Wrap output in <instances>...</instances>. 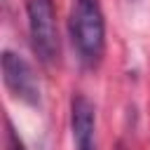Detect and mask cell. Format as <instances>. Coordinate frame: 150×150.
<instances>
[{
	"label": "cell",
	"instance_id": "obj_1",
	"mask_svg": "<svg viewBox=\"0 0 150 150\" xmlns=\"http://www.w3.org/2000/svg\"><path fill=\"white\" fill-rule=\"evenodd\" d=\"M68 33L80 63L84 68H96L105 52V14L101 0H73Z\"/></svg>",
	"mask_w": 150,
	"mask_h": 150
},
{
	"label": "cell",
	"instance_id": "obj_3",
	"mask_svg": "<svg viewBox=\"0 0 150 150\" xmlns=\"http://www.w3.org/2000/svg\"><path fill=\"white\" fill-rule=\"evenodd\" d=\"M0 63H2V82H5L7 91L16 101L38 108L42 103V91H40V80H38L33 66L12 49H2Z\"/></svg>",
	"mask_w": 150,
	"mask_h": 150
},
{
	"label": "cell",
	"instance_id": "obj_2",
	"mask_svg": "<svg viewBox=\"0 0 150 150\" xmlns=\"http://www.w3.org/2000/svg\"><path fill=\"white\" fill-rule=\"evenodd\" d=\"M26 19H28V35H30V47L35 56L45 66H52L54 61H59V54H61L54 2L26 0Z\"/></svg>",
	"mask_w": 150,
	"mask_h": 150
},
{
	"label": "cell",
	"instance_id": "obj_4",
	"mask_svg": "<svg viewBox=\"0 0 150 150\" xmlns=\"http://www.w3.org/2000/svg\"><path fill=\"white\" fill-rule=\"evenodd\" d=\"M70 134L75 150H98L96 145V108L84 94L70 98Z\"/></svg>",
	"mask_w": 150,
	"mask_h": 150
},
{
	"label": "cell",
	"instance_id": "obj_5",
	"mask_svg": "<svg viewBox=\"0 0 150 150\" xmlns=\"http://www.w3.org/2000/svg\"><path fill=\"white\" fill-rule=\"evenodd\" d=\"M5 150H26V143L21 141L9 117H5Z\"/></svg>",
	"mask_w": 150,
	"mask_h": 150
}]
</instances>
